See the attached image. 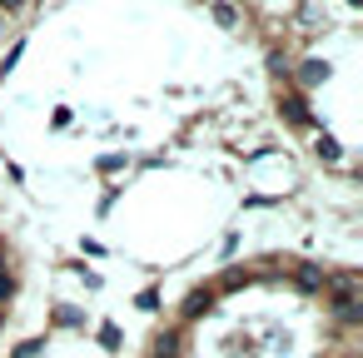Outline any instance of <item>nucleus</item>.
Masks as SVG:
<instances>
[{
	"mask_svg": "<svg viewBox=\"0 0 363 358\" xmlns=\"http://www.w3.org/2000/svg\"><path fill=\"white\" fill-rule=\"evenodd\" d=\"M333 313H338L343 323H358V318H363V303L348 293V284H338V289H333Z\"/></svg>",
	"mask_w": 363,
	"mask_h": 358,
	"instance_id": "f257e3e1",
	"label": "nucleus"
},
{
	"mask_svg": "<svg viewBox=\"0 0 363 358\" xmlns=\"http://www.w3.org/2000/svg\"><path fill=\"white\" fill-rule=\"evenodd\" d=\"M209 16H214V26H224V30H234V26H239V11L229 6V0H214Z\"/></svg>",
	"mask_w": 363,
	"mask_h": 358,
	"instance_id": "f03ea898",
	"label": "nucleus"
},
{
	"mask_svg": "<svg viewBox=\"0 0 363 358\" xmlns=\"http://www.w3.org/2000/svg\"><path fill=\"white\" fill-rule=\"evenodd\" d=\"M284 115H289V125H313V115H308V105H303L298 95L284 100Z\"/></svg>",
	"mask_w": 363,
	"mask_h": 358,
	"instance_id": "7ed1b4c3",
	"label": "nucleus"
},
{
	"mask_svg": "<svg viewBox=\"0 0 363 358\" xmlns=\"http://www.w3.org/2000/svg\"><path fill=\"white\" fill-rule=\"evenodd\" d=\"M298 80H303V85H308V90H313V85H323V80H328V65H323V60H308V65H303V75H298Z\"/></svg>",
	"mask_w": 363,
	"mask_h": 358,
	"instance_id": "20e7f679",
	"label": "nucleus"
},
{
	"mask_svg": "<svg viewBox=\"0 0 363 358\" xmlns=\"http://www.w3.org/2000/svg\"><path fill=\"white\" fill-rule=\"evenodd\" d=\"M318 160H323V164H338V160H343V150H338V140H328V135H318Z\"/></svg>",
	"mask_w": 363,
	"mask_h": 358,
	"instance_id": "39448f33",
	"label": "nucleus"
},
{
	"mask_svg": "<svg viewBox=\"0 0 363 358\" xmlns=\"http://www.w3.org/2000/svg\"><path fill=\"white\" fill-rule=\"evenodd\" d=\"M174 348H179V338H174V333H164V338L155 343V358H179Z\"/></svg>",
	"mask_w": 363,
	"mask_h": 358,
	"instance_id": "423d86ee",
	"label": "nucleus"
},
{
	"mask_svg": "<svg viewBox=\"0 0 363 358\" xmlns=\"http://www.w3.org/2000/svg\"><path fill=\"white\" fill-rule=\"evenodd\" d=\"M26 6V0H0V16H6V11H21Z\"/></svg>",
	"mask_w": 363,
	"mask_h": 358,
	"instance_id": "0eeeda50",
	"label": "nucleus"
},
{
	"mask_svg": "<svg viewBox=\"0 0 363 358\" xmlns=\"http://www.w3.org/2000/svg\"><path fill=\"white\" fill-rule=\"evenodd\" d=\"M0 30H6V16H0Z\"/></svg>",
	"mask_w": 363,
	"mask_h": 358,
	"instance_id": "6e6552de",
	"label": "nucleus"
}]
</instances>
